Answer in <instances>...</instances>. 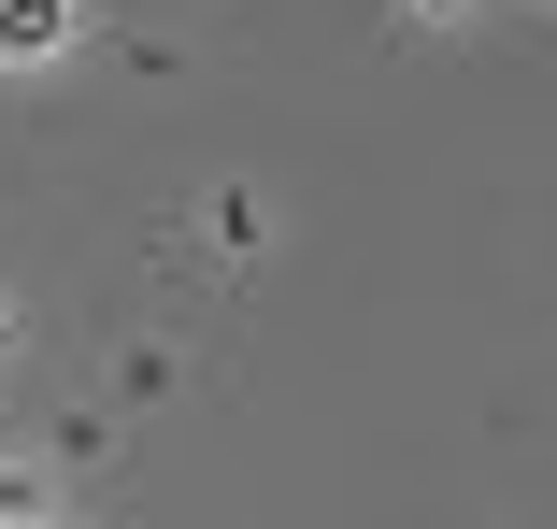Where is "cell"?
Masks as SVG:
<instances>
[{
	"label": "cell",
	"mask_w": 557,
	"mask_h": 529,
	"mask_svg": "<svg viewBox=\"0 0 557 529\" xmlns=\"http://www.w3.org/2000/svg\"><path fill=\"white\" fill-rule=\"evenodd\" d=\"M58 29H72V0H0V58H58Z\"/></svg>",
	"instance_id": "obj_1"
}]
</instances>
